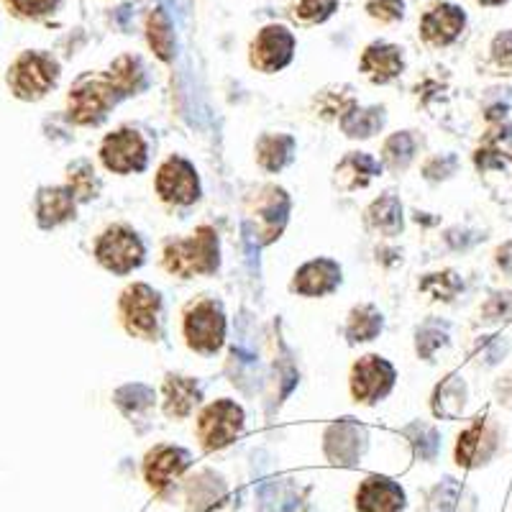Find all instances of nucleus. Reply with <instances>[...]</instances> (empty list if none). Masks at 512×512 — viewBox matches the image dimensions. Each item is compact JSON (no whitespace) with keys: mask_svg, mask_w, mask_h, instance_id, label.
<instances>
[{"mask_svg":"<svg viewBox=\"0 0 512 512\" xmlns=\"http://www.w3.org/2000/svg\"><path fill=\"white\" fill-rule=\"evenodd\" d=\"M218 264H221V246H218V233L210 226H200L190 239L169 241L164 249V267L177 277L213 274Z\"/></svg>","mask_w":512,"mask_h":512,"instance_id":"1","label":"nucleus"},{"mask_svg":"<svg viewBox=\"0 0 512 512\" xmlns=\"http://www.w3.org/2000/svg\"><path fill=\"white\" fill-rule=\"evenodd\" d=\"M118 100H121V93L108 80V75L80 77L70 90V121L77 126H95L108 116Z\"/></svg>","mask_w":512,"mask_h":512,"instance_id":"2","label":"nucleus"},{"mask_svg":"<svg viewBox=\"0 0 512 512\" xmlns=\"http://www.w3.org/2000/svg\"><path fill=\"white\" fill-rule=\"evenodd\" d=\"M59 64L44 52H24L8 70V85L21 100H39L57 85Z\"/></svg>","mask_w":512,"mask_h":512,"instance_id":"3","label":"nucleus"},{"mask_svg":"<svg viewBox=\"0 0 512 512\" xmlns=\"http://www.w3.org/2000/svg\"><path fill=\"white\" fill-rule=\"evenodd\" d=\"M187 346L200 354H216L226 338V315L216 300H200L185 313Z\"/></svg>","mask_w":512,"mask_h":512,"instance_id":"4","label":"nucleus"},{"mask_svg":"<svg viewBox=\"0 0 512 512\" xmlns=\"http://www.w3.org/2000/svg\"><path fill=\"white\" fill-rule=\"evenodd\" d=\"M121 320L126 331L136 338L152 341L159 328V310H162V297L149 285H131L121 295Z\"/></svg>","mask_w":512,"mask_h":512,"instance_id":"5","label":"nucleus"},{"mask_svg":"<svg viewBox=\"0 0 512 512\" xmlns=\"http://www.w3.org/2000/svg\"><path fill=\"white\" fill-rule=\"evenodd\" d=\"M95 256L108 272L128 274L144 262V244H141L139 233L128 226H111L100 236Z\"/></svg>","mask_w":512,"mask_h":512,"instance_id":"6","label":"nucleus"},{"mask_svg":"<svg viewBox=\"0 0 512 512\" xmlns=\"http://www.w3.org/2000/svg\"><path fill=\"white\" fill-rule=\"evenodd\" d=\"M244 431V410L231 400H216L200 413L198 436L208 451L228 446Z\"/></svg>","mask_w":512,"mask_h":512,"instance_id":"7","label":"nucleus"},{"mask_svg":"<svg viewBox=\"0 0 512 512\" xmlns=\"http://www.w3.org/2000/svg\"><path fill=\"white\" fill-rule=\"evenodd\" d=\"M395 379L397 374L390 361L369 354L356 361L354 369H351V395L356 397V402L374 405V402L390 395Z\"/></svg>","mask_w":512,"mask_h":512,"instance_id":"8","label":"nucleus"},{"mask_svg":"<svg viewBox=\"0 0 512 512\" xmlns=\"http://www.w3.org/2000/svg\"><path fill=\"white\" fill-rule=\"evenodd\" d=\"M100 159L111 172L118 175H131V172H141L149 162V149L146 141L141 139L139 131L134 128H121L116 134L105 136L103 146H100Z\"/></svg>","mask_w":512,"mask_h":512,"instance_id":"9","label":"nucleus"},{"mask_svg":"<svg viewBox=\"0 0 512 512\" xmlns=\"http://www.w3.org/2000/svg\"><path fill=\"white\" fill-rule=\"evenodd\" d=\"M157 192L162 200L175 205H192L200 198V180L198 172L187 159L169 157L159 167L157 175Z\"/></svg>","mask_w":512,"mask_h":512,"instance_id":"10","label":"nucleus"},{"mask_svg":"<svg viewBox=\"0 0 512 512\" xmlns=\"http://www.w3.org/2000/svg\"><path fill=\"white\" fill-rule=\"evenodd\" d=\"M295 36L285 26H267L251 44V64L262 72H280L292 62Z\"/></svg>","mask_w":512,"mask_h":512,"instance_id":"11","label":"nucleus"},{"mask_svg":"<svg viewBox=\"0 0 512 512\" xmlns=\"http://www.w3.org/2000/svg\"><path fill=\"white\" fill-rule=\"evenodd\" d=\"M367 448V431L354 420H341L331 425L326 433V456L336 466L359 464L361 454Z\"/></svg>","mask_w":512,"mask_h":512,"instance_id":"12","label":"nucleus"},{"mask_svg":"<svg viewBox=\"0 0 512 512\" xmlns=\"http://www.w3.org/2000/svg\"><path fill=\"white\" fill-rule=\"evenodd\" d=\"M287 216H290V198L282 187H267L256 205V239L259 244L280 239L282 228H285Z\"/></svg>","mask_w":512,"mask_h":512,"instance_id":"13","label":"nucleus"},{"mask_svg":"<svg viewBox=\"0 0 512 512\" xmlns=\"http://www.w3.org/2000/svg\"><path fill=\"white\" fill-rule=\"evenodd\" d=\"M497 446H500L497 433L482 418H477L459 436V443H456V461L461 466H466V469H477V466H484L495 456Z\"/></svg>","mask_w":512,"mask_h":512,"instance_id":"14","label":"nucleus"},{"mask_svg":"<svg viewBox=\"0 0 512 512\" xmlns=\"http://www.w3.org/2000/svg\"><path fill=\"white\" fill-rule=\"evenodd\" d=\"M464 24L466 16L459 6L441 3V6L425 13L423 21H420V34L433 47H446V44L459 39V34L464 31Z\"/></svg>","mask_w":512,"mask_h":512,"instance_id":"15","label":"nucleus"},{"mask_svg":"<svg viewBox=\"0 0 512 512\" xmlns=\"http://www.w3.org/2000/svg\"><path fill=\"white\" fill-rule=\"evenodd\" d=\"M356 510L402 512L405 510V492L390 477H369L356 492Z\"/></svg>","mask_w":512,"mask_h":512,"instance_id":"16","label":"nucleus"},{"mask_svg":"<svg viewBox=\"0 0 512 512\" xmlns=\"http://www.w3.org/2000/svg\"><path fill=\"white\" fill-rule=\"evenodd\" d=\"M341 285V267L333 259H313L295 272L292 292L305 297H320Z\"/></svg>","mask_w":512,"mask_h":512,"instance_id":"17","label":"nucleus"},{"mask_svg":"<svg viewBox=\"0 0 512 512\" xmlns=\"http://www.w3.org/2000/svg\"><path fill=\"white\" fill-rule=\"evenodd\" d=\"M190 466V454L185 448L177 446H157L152 454L146 456L144 474L149 487L164 489L175 482L182 472Z\"/></svg>","mask_w":512,"mask_h":512,"instance_id":"18","label":"nucleus"},{"mask_svg":"<svg viewBox=\"0 0 512 512\" xmlns=\"http://www.w3.org/2000/svg\"><path fill=\"white\" fill-rule=\"evenodd\" d=\"M75 195L70 187H41L36 195V221L41 228H57L75 218Z\"/></svg>","mask_w":512,"mask_h":512,"instance_id":"19","label":"nucleus"},{"mask_svg":"<svg viewBox=\"0 0 512 512\" xmlns=\"http://www.w3.org/2000/svg\"><path fill=\"white\" fill-rule=\"evenodd\" d=\"M402 70H405L402 49L395 44H372L361 57V72L377 85L395 80Z\"/></svg>","mask_w":512,"mask_h":512,"instance_id":"20","label":"nucleus"},{"mask_svg":"<svg viewBox=\"0 0 512 512\" xmlns=\"http://www.w3.org/2000/svg\"><path fill=\"white\" fill-rule=\"evenodd\" d=\"M382 175V164L372 157V154L364 152H351L346 154L336 167V185L341 190H359V187H367L374 177Z\"/></svg>","mask_w":512,"mask_h":512,"instance_id":"21","label":"nucleus"},{"mask_svg":"<svg viewBox=\"0 0 512 512\" xmlns=\"http://www.w3.org/2000/svg\"><path fill=\"white\" fill-rule=\"evenodd\" d=\"M200 402V387L190 377H167L164 382V413L167 418H187Z\"/></svg>","mask_w":512,"mask_h":512,"instance_id":"22","label":"nucleus"},{"mask_svg":"<svg viewBox=\"0 0 512 512\" xmlns=\"http://www.w3.org/2000/svg\"><path fill=\"white\" fill-rule=\"evenodd\" d=\"M364 221H367L369 231L382 233V236H397L402 231L400 200L395 195H382V198L369 205Z\"/></svg>","mask_w":512,"mask_h":512,"instance_id":"23","label":"nucleus"},{"mask_svg":"<svg viewBox=\"0 0 512 512\" xmlns=\"http://www.w3.org/2000/svg\"><path fill=\"white\" fill-rule=\"evenodd\" d=\"M295 154V139L287 134H264L256 141V159L269 172H280Z\"/></svg>","mask_w":512,"mask_h":512,"instance_id":"24","label":"nucleus"},{"mask_svg":"<svg viewBox=\"0 0 512 512\" xmlns=\"http://www.w3.org/2000/svg\"><path fill=\"white\" fill-rule=\"evenodd\" d=\"M464 405H466L464 379L451 374V377H446L436 387V395H433V413H436L438 418L454 420L464 413Z\"/></svg>","mask_w":512,"mask_h":512,"instance_id":"25","label":"nucleus"},{"mask_svg":"<svg viewBox=\"0 0 512 512\" xmlns=\"http://www.w3.org/2000/svg\"><path fill=\"white\" fill-rule=\"evenodd\" d=\"M108 80L116 85L121 98L126 95H136L146 88V70L139 57H121L113 62L111 72H105Z\"/></svg>","mask_w":512,"mask_h":512,"instance_id":"26","label":"nucleus"},{"mask_svg":"<svg viewBox=\"0 0 512 512\" xmlns=\"http://www.w3.org/2000/svg\"><path fill=\"white\" fill-rule=\"evenodd\" d=\"M223 497H226V484L213 472L198 474V477L192 479L190 489H187V500H190L192 510L198 512L213 510V507L221 505Z\"/></svg>","mask_w":512,"mask_h":512,"instance_id":"27","label":"nucleus"},{"mask_svg":"<svg viewBox=\"0 0 512 512\" xmlns=\"http://www.w3.org/2000/svg\"><path fill=\"white\" fill-rule=\"evenodd\" d=\"M384 126V108H351L341 116V128L351 139H369Z\"/></svg>","mask_w":512,"mask_h":512,"instance_id":"28","label":"nucleus"},{"mask_svg":"<svg viewBox=\"0 0 512 512\" xmlns=\"http://www.w3.org/2000/svg\"><path fill=\"white\" fill-rule=\"evenodd\" d=\"M382 313L374 305H361L354 308L349 315V326H346V336L351 344H361V341H374L382 333Z\"/></svg>","mask_w":512,"mask_h":512,"instance_id":"29","label":"nucleus"},{"mask_svg":"<svg viewBox=\"0 0 512 512\" xmlns=\"http://www.w3.org/2000/svg\"><path fill=\"white\" fill-rule=\"evenodd\" d=\"M146 36H149V44H152L154 54H157L162 62H169L175 57V34H172V24H169L167 13L162 8L149 16L146 21Z\"/></svg>","mask_w":512,"mask_h":512,"instance_id":"30","label":"nucleus"},{"mask_svg":"<svg viewBox=\"0 0 512 512\" xmlns=\"http://www.w3.org/2000/svg\"><path fill=\"white\" fill-rule=\"evenodd\" d=\"M116 405L128 415V418H136V415H144L152 410L154 405V390H149L146 384H126L116 392Z\"/></svg>","mask_w":512,"mask_h":512,"instance_id":"31","label":"nucleus"},{"mask_svg":"<svg viewBox=\"0 0 512 512\" xmlns=\"http://www.w3.org/2000/svg\"><path fill=\"white\" fill-rule=\"evenodd\" d=\"M415 136L410 131H400V134L390 136V139L384 141V149H382V157L387 162V167L392 169H405L415 157Z\"/></svg>","mask_w":512,"mask_h":512,"instance_id":"32","label":"nucleus"},{"mask_svg":"<svg viewBox=\"0 0 512 512\" xmlns=\"http://www.w3.org/2000/svg\"><path fill=\"white\" fill-rule=\"evenodd\" d=\"M70 190L72 195H75L77 200H93L95 195L100 192V180L95 177V169L93 164L85 162V159H80V162H75L70 167Z\"/></svg>","mask_w":512,"mask_h":512,"instance_id":"33","label":"nucleus"},{"mask_svg":"<svg viewBox=\"0 0 512 512\" xmlns=\"http://www.w3.org/2000/svg\"><path fill=\"white\" fill-rule=\"evenodd\" d=\"M405 436L413 441L415 456H418L420 461L436 459L438 448H441V438H438L436 428H431V425H423V423H415V425H410V428H405Z\"/></svg>","mask_w":512,"mask_h":512,"instance_id":"34","label":"nucleus"},{"mask_svg":"<svg viewBox=\"0 0 512 512\" xmlns=\"http://www.w3.org/2000/svg\"><path fill=\"white\" fill-rule=\"evenodd\" d=\"M461 280L456 277V272H438V274H428L423 282H420V290L428 292L436 300H454V295H459L461 290Z\"/></svg>","mask_w":512,"mask_h":512,"instance_id":"35","label":"nucleus"},{"mask_svg":"<svg viewBox=\"0 0 512 512\" xmlns=\"http://www.w3.org/2000/svg\"><path fill=\"white\" fill-rule=\"evenodd\" d=\"M448 341L446 328L436 326V323H425L418 331V341H415V349H418L420 359H433L438 349Z\"/></svg>","mask_w":512,"mask_h":512,"instance_id":"36","label":"nucleus"},{"mask_svg":"<svg viewBox=\"0 0 512 512\" xmlns=\"http://www.w3.org/2000/svg\"><path fill=\"white\" fill-rule=\"evenodd\" d=\"M461 487L456 479H443L436 489H433L431 497V512H454L456 502H459Z\"/></svg>","mask_w":512,"mask_h":512,"instance_id":"37","label":"nucleus"},{"mask_svg":"<svg viewBox=\"0 0 512 512\" xmlns=\"http://www.w3.org/2000/svg\"><path fill=\"white\" fill-rule=\"evenodd\" d=\"M336 8L338 0H300L297 3V16L305 18V21H313V24H320L328 16H333Z\"/></svg>","mask_w":512,"mask_h":512,"instance_id":"38","label":"nucleus"},{"mask_svg":"<svg viewBox=\"0 0 512 512\" xmlns=\"http://www.w3.org/2000/svg\"><path fill=\"white\" fill-rule=\"evenodd\" d=\"M320 111H323V116L326 118H333V116H344L346 111H351L354 108V98H351V93H331V90H326V93L320 95Z\"/></svg>","mask_w":512,"mask_h":512,"instance_id":"39","label":"nucleus"},{"mask_svg":"<svg viewBox=\"0 0 512 512\" xmlns=\"http://www.w3.org/2000/svg\"><path fill=\"white\" fill-rule=\"evenodd\" d=\"M367 11L372 18H379V21H400L402 13H405V3L402 0H369Z\"/></svg>","mask_w":512,"mask_h":512,"instance_id":"40","label":"nucleus"},{"mask_svg":"<svg viewBox=\"0 0 512 512\" xmlns=\"http://www.w3.org/2000/svg\"><path fill=\"white\" fill-rule=\"evenodd\" d=\"M8 6L18 13V16L26 18H39L44 13H52L57 8L59 0H6Z\"/></svg>","mask_w":512,"mask_h":512,"instance_id":"41","label":"nucleus"},{"mask_svg":"<svg viewBox=\"0 0 512 512\" xmlns=\"http://www.w3.org/2000/svg\"><path fill=\"white\" fill-rule=\"evenodd\" d=\"M492 57L502 70L512 72V31H502L492 41Z\"/></svg>","mask_w":512,"mask_h":512,"instance_id":"42","label":"nucleus"},{"mask_svg":"<svg viewBox=\"0 0 512 512\" xmlns=\"http://www.w3.org/2000/svg\"><path fill=\"white\" fill-rule=\"evenodd\" d=\"M456 157L454 154H443V157L431 159V162L425 164V177L428 180H446V177L454 175L456 169Z\"/></svg>","mask_w":512,"mask_h":512,"instance_id":"43","label":"nucleus"},{"mask_svg":"<svg viewBox=\"0 0 512 512\" xmlns=\"http://www.w3.org/2000/svg\"><path fill=\"white\" fill-rule=\"evenodd\" d=\"M512 313V295L510 292H500L484 305V320H500Z\"/></svg>","mask_w":512,"mask_h":512,"instance_id":"44","label":"nucleus"},{"mask_svg":"<svg viewBox=\"0 0 512 512\" xmlns=\"http://www.w3.org/2000/svg\"><path fill=\"white\" fill-rule=\"evenodd\" d=\"M497 264H500L502 272L510 274L512 277V241H507L505 246H500V249H497Z\"/></svg>","mask_w":512,"mask_h":512,"instance_id":"45","label":"nucleus"},{"mask_svg":"<svg viewBox=\"0 0 512 512\" xmlns=\"http://www.w3.org/2000/svg\"><path fill=\"white\" fill-rule=\"evenodd\" d=\"M479 3H484V6H500L505 0H479Z\"/></svg>","mask_w":512,"mask_h":512,"instance_id":"46","label":"nucleus"}]
</instances>
